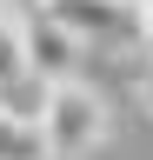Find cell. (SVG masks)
Listing matches in <instances>:
<instances>
[{"instance_id":"2","label":"cell","mask_w":153,"mask_h":160,"mask_svg":"<svg viewBox=\"0 0 153 160\" xmlns=\"http://www.w3.org/2000/svg\"><path fill=\"white\" fill-rule=\"evenodd\" d=\"M20 27H27V67L47 80H73L80 73V60H87V40L67 27V20H53L47 7H33V13H20Z\"/></svg>"},{"instance_id":"7","label":"cell","mask_w":153,"mask_h":160,"mask_svg":"<svg viewBox=\"0 0 153 160\" xmlns=\"http://www.w3.org/2000/svg\"><path fill=\"white\" fill-rule=\"evenodd\" d=\"M0 7H7V13H33L40 0H0Z\"/></svg>"},{"instance_id":"8","label":"cell","mask_w":153,"mask_h":160,"mask_svg":"<svg viewBox=\"0 0 153 160\" xmlns=\"http://www.w3.org/2000/svg\"><path fill=\"white\" fill-rule=\"evenodd\" d=\"M140 7H146V0H140Z\"/></svg>"},{"instance_id":"6","label":"cell","mask_w":153,"mask_h":160,"mask_svg":"<svg viewBox=\"0 0 153 160\" xmlns=\"http://www.w3.org/2000/svg\"><path fill=\"white\" fill-rule=\"evenodd\" d=\"M140 107L153 113V60H146V67H140Z\"/></svg>"},{"instance_id":"4","label":"cell","mask_w":153,"mask_h":160,"mask_svg":"<svg viewBox=\"0 0 153 160\" xmlns=\"http://www.w3.org/2000/svg\"><path fill=\"white\" fill-rule=\"evenodd\" d=\"M20 73H33V67H27V27H20V13L0 7V87L20 80Z\"/></svg>"},{"instance_id":"1","label":"cell","mask_w":153,"mask_h":160,"mask_svg":"<svg viewBox=\"0 0 153 160\" xmlns=\"http://www.w3.org/2000/svg\"><path fill=\"white\" fill-rule=\"evenodd\" d=\"M100 140H107V100H100V87H87L80 73H73V80H53L47 113H40L47 160H87Z\"/></svg>"},{"instance_id":"5","label":"cell","mask_w":153,"mask_h":160,"mask_svg":"<svg viewBox=\"0 0 153 160\" xmlns=\"http://www.w3.org/2000/svg\"><path fill=\"white\" fill-rule=\"evenodd\" d=\"M140 47H146V60H153V0L140 7Z\"/></svg>"},{"instance_id":"3","label":"cell","mask_w":153,"mask_h":160,"mask_svg":"<svg viewBox=\"0 0 153 160\" xmlns=\"http://www.w3.org/2000/svg\"><path fill=\"white\" fill-rule=\"evenodd\" d=\"M53 20H67L73 33L100 40V47H120V40H140V0H40Z\"/></svg>"}]
</instances>
